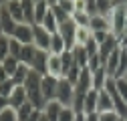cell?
I'll list each match as a JSON object with an SVG mask.
<instances>
[{"instance_id":"4fadbf2b","label":"cell","mask_w":127,"mask_h":121,"mask_svg":"<svg viewBox=\"0 0 127 121\" xmlns=\"http://www.w3.org/2000/svg\"><path fill=\"white\" fill-rule=\"evenodd\" d=\"M4 6H6V10L10 12V16L14 18L16 24H22V22H24V10H22L20 0H6Z\"/></svg>"},{"instance_id":"ee69618b","label":"cell","mask_w":127,"mask_h":121,"mask_svg":"<svg viewBox=\"0 0 127 121\" xmlns=\"http://www.w3.org/2000/svg\"><path fill=\"white\" fill-rule=\"evenodd\" d=\"M119 113L115 111H107V113H99V121H119Z\"/></svg>"},{"instance_id":"7dc6e473","label":"cell","mask_w":127,"mask_h":121,"mask_svg":"<svg viewBox=\"0 0 127 121\" xmlns=\"http://www.w3.org/2000/svg\"><path fill=\"white\" fill-rule=\"evenodd\" d=\"M40 115H42V111H40V109H34L32 113H30V117H28L26 121H40Z\"/></svg>"},{"instance_id":"d4e9b609","label":"cell","mask_w":127,"mask_h":121,"mask_svg":"<svg viewBox=\"0 0 127 121\" xmlns=\"http://www.w3.org/2000/svg\"><path fill=\"white\" fill-rule=\"evenodd\" d=\"M49 2L46 0H40V2H34V24H42L46 12H49Z\"/></svg>"},{"instance_id":"484cf974","label":"cell","mask_w":127,"mask_h":121,"mask_svg":"<svg viewBox=\"0 0 127 121\" xmlns=\"http://www.w3.org/2000/svg\"><path fill=\"white\" fill-rule=\"evenodd\" d=\"M34 53H36L34 44H22V51H20L18 60H20L22 65H28L30 67V63H32V59H34Z\"/></svg>"},{"instance_id":"30bf717a","label":"cell","mask_w":127,"mask_h":121,"mask_svg":"<svg viewBox=\"0 0 127 121\" xmlns=\"http://www.w3.org/2000/svg\"><path fill=\"white\" fill-rule=\"evenodd\" d=\"M121 53H123V49L119 47V49H115L113 53H111V57L105 60V65H103V69H105V73L109 75V77H113L115 79V73H117V69H119V60H121Z\"/></svg>"},{"instance_id":"91938a15","label":"cell","mask_w":127,"mask_h":121,"mask_svg":"<svg viewBox=\"0 0 127 121\" xmlns=\"http://www.w3.org/2000/svg\"><path fill=\"white\" fill-rule=\"evenodd\" d=\"M119 121H125V119H123V117H121V119H119Z\"/></svg>"},{"instance_id":"be15d7a7","label":"cell","mask_w":127,"mask_h":121,"mask_svg":"<svg viewBox=\"0 0 127 121\" xmlns=\"http://www.w3.org/2000/svg\"><path fill=\"white\" fill-rule=\"evenodd\" d=\"M123 119H125V121H127V117H123Z\"/></svg>"},{"instance_id":"e0dca14e","label":"cell","mask_w":127,"mask_h":121,"mask_svg":"<svg viewBox=\"0 0 127 121\" xmlns=\"http://www.w3.org/2000/svg\"><path fill=\"white\" fill-rule=\"evenodd\" d=\"M107 111H115L113 109V101L107 91H99V99H97V113H107Z\"/></svg>"},{"instance_id":"74e56055","label":"cell","mask_w":127,"mask_h":121,"mask_svg":"<svg viewBox=\"0 0 127 121\" xmlns=\"http://www.w3.org/2000/svg\"><path fill=\"white\" fill-rule=\"evenodd\" d=\"M51 10H53V14H55V18L59 20V24H63V22H67L71 16H69V14L65 12V10H63L61 6H51Z\"/></svg>"},{"instance_id":"b9f144b4","label":"cell","mask_w":127,"mask_h":121,"mask_svg":"<svg viewBox=\"0 0 127 121\" xmlns=\"http://www.w3.org/2000/svg\"><path fill=\"white\" fill-rule=\"evenodd\" d=\"M75 111H73V107H63V111H61V115H59V121H75Z\"/></svg>"},{"instance_id":"836d02e7","label":"cell","mask_w":127,"mask_h":121,"mask_svg":"<svg viewBox=\"0 0 127 121\" xmlns=\"http://www.w3.org/2000/svg\"><path fill=\"white\" fill-rule=\"evenodd\" d=\"M14 87H16V85L12 83V79H8V81H4V83H0V95L8 99V97L12 95V91H14Z\"/></svg>"},{"instance_id":"d6986e66","label":"cell","mask_w":127,"mask_h":121,"mask_svg":"<svg viewBox=\"0 0 127 121\" xmlns=\"http://www.w3.org/2000/svg\"><path fill=\"white\" fill-rule=\"evenodd\" d=\"M28 75H30V67L20 63V65H18V69L14 71V75H12L10 79H12V83L16 85V87H22V85L26 83V79H28Z\"/></svg>"},{"instance_id":"c3c4849f","label":"cell","mask_w":127,"mask_h":121,"mask_svg":"<svg viewBox=\"0 0 127 121\" xmlns=\"http://www.w3.org/2000/svg\"><path fill=\"white\" fill-rule=\"evenodd\" d=\"M10 77H8V73H6V69L2 67V63H0V83H4V81H8Z\"/></svg>"},{"instance_id":"f1b7e54d","label":"cell","mask_w":127,"mask_h":121,"mask_svg":"<svg viewBox=\"0 0 127 121\" xmlns=\"http://www.w3.org/2000/svg\"><path fill=\"white\" fill-rule=\"evenodd\" d=\"M18 59H14V57H6L4 60H2V67L6 69V73H8V77H12V75H14V71H16L18 69Z\"/></svg>"},{"instance_id":"9f6ffc18","label":"cell","mask_w":127,"mask_h":121,"mask_svg":"<svg viewBox=\"0 0 127 121\" xmlns=\"http://www.w3.org/2000/svg\"><path fill=\"white\" fill-rule=\"evenodd\" d=\"M40 121H49V119H46V117H44V113L40 115Z\"/></svg>"},{"instance_id":"7402d4cb","label":"cell","mask_w":127,"mask_h":121,"mask_svg":"<svg viewBox=\"0 0 127 121\" xmlns=\"http://www.w3.org/2000/svg\"><path fill=\"white\" fill-rule=\"evenodd\" d=\"M91 77H93V89H95V91H103V89H105V83H107V79H109V75L105 73L103 67H101L99 71L91 73Z\"/></svg>"},{"instance_id":"7bdbcfd3","label":"cell","mask_w":127,"mask_h":121,"mask_svg":"<svg viewBox=\"0 0 127 121\" xmlns=\"http://www.w3.org/2000/svg\"><path fill=\"white\" fill-rule=\"evenodd\" d=\"M83 49L87 51V55H89V57H93V55H97V53H99V44H97V42H95V38L91 36V40H89V42L85 44V47H83Z\"/></svg>"},{"instance_id":"680465c9","label":"cell","mask_w":127,"mask_h":121,"mask_svg":"<svg viewBox=\"0 0 127 121\" xmlns=\"http://www.w3.org/2000/svg\"><path fill=\"white\" fill-rule=\"evenodd\" d=\"M123 51H125V53H127V44H125V47H123Z\"/></svg>"},{"instance_id":"ffe728a7","label":"cell","mask_w":127,"mask_h":121,"mask_svg":"<svg viewBox=\"0 0 127 121\" xmlns=\"http://www.w3.org/2000/svg\"><path fill=\"white\" fill-rule=\"evenodd\" d=\"M65 51H69L67 44H65V40H63V36H61L59 32H55V34L51 36V49H49V53H51V55H63Z\"/></svg>"},{"instance_id":"9a60e30c","label":"cell","mask_w":127,"mask_h":121,"mask_svg":"<svg viewBox=\"0 0 127 121\" xmlns=\"http://www.w3.org/2000/svg\"><path fill=\"white\" fill-rule=\"evenodd\" d=\"M8 101H10V107H12V109H20L24 103H28V97H26L24 87H14V91H12V95L8 97Z\"/></svg>"},{"instance_id":"d590c367","label":"cell","mask_w":127,"mask_h":121,"mask_svg":"<svg viewBox=\"0 0 127 121\" xmlns=\"http://www.w3.org/2000/svg\"><path fill=\"white\" fill-rule=\"evenodd\" d=\"M8 44H10V57L18 59V57H20V51H22V44H20V42H18L16 38H12V36H10ZM18 63H20V60H18Z\"/></svg>"},{"instance_id":"bcb514c9","label":"cell","mask_w":127,"mask_h":121,"mask_svg":"<svg viewBox=\"0 0 127 121\" xmlns=\"http://www.w3.org/2000/svg\"><path fill=\"white\" fill-rule=\"evenodd\" d=\"M111 32H103V30H97V32H93V38H95V42L97 44H103L105 40H107V36H109Z\"/></svg>"},{"instance_id":"f907efd6","label":"cell","mask_w":127,"mask_h":121,"mask_svg":"<svg viewBox=\"0 0 127 121\" xmlns=\"http://www.w3.org/2000/svg\"><path fill=\"white\" fill-rule=\"evenodd\" d=\"M115 6H127V0H111V8Z\"/></svg>"},{"instance_id":"3957f363","label":"cell","mask_w":127,"mask_h":121,"mask_svg":"<svg viewBox=\"0 0 127 121\" xmlns=\"http://www.w3.org/2000/svg\"><path fill=\"white\" fill-rule=\"evenodd\" d=\"M75 99V85L69 83L67 79H59V89H57V99L63 107H71Z\"/></svg>"},{"instance_id":"cb8c5ba5","label":"cell","mask_w":127,"mask_h":121,"mask_svg":"<svg viewBox=\"0 0 127 121\" xmlns=\"http://www.w3.org/2000/svg\"><path fill=\"white\" fill-rule=\"evenodd\" d=\"M97 99H99V91L91 89L85 95V113H97Z\"/></svg>"},{"instance_id":"94428289","label":"cell","mask_w":127,"mask_h":121,"mask_svg":"<svg viewBox=\"0 0 127 121\" xmlns=\"http://www.w3.org/2000/svg\"><path fill=\"white\" fill-rule=\"evenodd\" d=\"M34 2H40V0H34Z\"/></svg>"},{"instance_id":"7c38bea8","label":"cell","mask_w":127,"mask_h":121,"mask_svg":"<svg viewBox=\"0 0 127 121\" xmlns=\"http://www.w3.org/2000/svg\"><path fill=\"white\" fill-rule=\"evenodd\" d=\"M46 75L61 79L63 77V60L61 55H49V63H46Z\"/></svg>"},{"instance_id":"52a82bcc","label":"cell","mask_w":127,"mask_h":121,"mask_svg":"<svg viewBox=\"0 0 127 121\" xmlns=\"http://www.w3.org/2000/svg\"><path fill=\"white\" fill-rule=\"evenodd\" d=\"M119 47H121V44H119V38H117L115 34H109L107 40H105L103 44H99V53H97V55H99V59H101V63L105 65V60L111 57V53H113L115 49H119Z\"/></svg>"},{"instance_id":"6da1fadb","label":"cell","mask_w":127,"mask_h":121,"mask_svg":"<svg viewBox=\"0 0 127 121\" xmlns=\"http://www.w3.org/2000/svg\"><path fill=\"white\" fill-rule=\"evenodd\" d=\"M40 83H42V75L30 71L28 79H26V83H24L22 87H24V91H26L28 103L32 105L34 109H40V111H42L44 105H46V101H44V97H42V87H40Z\"/></svg>"},{"instance_id":"d6a6232c","label":"cell","mask_w":127,"mask_h":121,"mask_svg":"<svg viewBox=\"0 0 127 121\" xmlns=\"http://www.w3.org/2000/svg\"><path fill=\"white\" fill-rule=\"evenodd\" d=\"M125 75H127V53L123 51L121 53V60H119V69L115 73V79H123Z\"/></svg>"},{"instance_id":"f546056e","label":"cell","mask_w":127,"mask_h":121,"mask_svg":"<svg viewBox=\"0 0 127 121\" xmlns=\"http://www.w3.org/2000/svg\"><path fill=\"white\" fill-rule=\"evenodd\" d=\"M8 40H10V36H6V34L0 36V63H2L6 57H10V44H8Z\"/></svg>"},{"instance_id":"8992f818","label":"cell","mask_w":127,"mask_h":121,"mask_svg":"<svg viewBox=\"0 0 127 121\" xmlns=\"http://www.w3.org/2000/svg\"><path fill=\"white\" fill-rule=\"evenodd\" d=\"M40 87H42V97H44V101H46V103L57 99V89H59V79H57V77L44 75Z\"/></svg>"},{"instance_id":"7a4b0ae2","label":"cell","mask_w":127,"mask_h":121,"mask_svg":"<svg viewBox=\"0 0 127 121\" xmlns=\"http://www.w3.org/2000/svg\"><path fill=\"white\" fill-rule=\"evenodd\" d=\"M109 24H111V34L121 38L127 32V6H115L107 14Z\"/></svg>"},{"instance_id":"ba28073f","label":"cell","mask_w":127,"mask_h":121,"mask_svg":"<svg viewBox=\"0 0 127 121\" xmlns=\"http://www.w3.org/2000/svg\"><path fill=\"white\" fill-rule=\"evenodd\" d=\"M32 26L34 24H16V28H14L12 32V38H16L20 44H32Z\"/></svg>"},{"instance_id":"8fae6325","label":"cell","mask_w":127,"mask_h":121,"mask_svg":"<svg viewBox=\"0 0 127 121\" xmlns=\"http://www.w3.org/2000/svg\"><path fill=\"white\" fill-rule=\"evenodd\" d=\"M91 89H93V77H91V73L87 69H83L81 75H79V81L75 83V91L81 93V95H87Z\"/></svg>"},{"instance_id":"5b68a950","label":"cell","mask_w":127,"mask_h":121,"mask_svg":"<svg viewBox=\"0 0 127 121\" xmlns=\"http://www.w3.org/2000/svg\"><path fill=\"white\" fill-rule=\"evenodd\" d=\"M59 34L63 36V40H65L67 49L73 51L75 49V34H77V24L73 22V18H69L67 22L59 24Z\"/></svg>"},{"instance_id":"6125c7cd","label":"cell","mask_w":127,"mask_h":121,"mask_svg":"<svg viewBox=\"0 0 127 121\" xmlns=\"http://www.w3.org/2000/svg\"><path fill=\"white\" fill-rule=\"evenodd\" d=\"M123 79H127V75H125V77H123Z\"/></svg>"},{"instance_id":"277c9868","label":"cell","mask_w":127,"mask_h":121,"mask_svg":"<svg viewBox=\"0 0 127 121\" xmlns=\"http://www.w3.org/2000/svg\"><path fill=\"white\" fill-rule=\"evenodd\" d=\"M51 36L53 34L42 24H34L32 26V44L38 51H46V53H49V49H51Z\"/></svg>"},{"instance_id":"5bb4252c","label":"cell","mask_w":127,"mask_h":121,"mask_svg":"<svg viewBox=\"0 0 127 121\" xmlns=\"http://www.w3.org/2000/svg\"><path fill=\"white\" fill-rule=\"evenodd\" d=\"M89 28L91 32H97V30H103V32H111V24L107 16H101V14H95L89 20Z\"/></svg>"},{"instance_id":"f6af8a7d","label":"cell","mask_w":127,"mask_h":121,"mask_svg":"<svg viewBox=\"0 0 127 121\" xmlns=\"http://www.w3.org/2000/svg\"><path fill=\"white\" fill-rule=\"evenodd\" d=\"M85 12L89 16H95L97 14V2L95 0H85Z\"/></svg>"},{"instance_id":"681fc988","label":"cell","mask_w":127,"mask_h":121,"mask_svg":"<svg viewBox=\"0 0 127 121\" xmlns=\"http://www.w3.org/2000/svg\"><path fill=\"white\" fill-rule=\"evenodd\" d=\"M8 107H10V101H8L6 97L0 95V111H4V109H8Z\"/></svg>"},{"instance_id":"4dcf8cb0","label":"cell","mask_w":127,"mask_h":121,"mask_svg":"<svg viewBox=\"0 0 127 121\" xmlns=\"http://www.w3.org/2000/svg\"><path fill=\"white\" fill-rule=\"evenodd\" d=\"M71 18H73V22H75L77 26H87V28H89V20H91V16H89L87 12H79V10H77Z\"/></svg>"},{"instance_id":"60d3db41","label":"cell","mask_w":127,"mask_h":121,"mask_svg":"<svg viewBox=\"0 0 127 121\" xmlns=\"http://www.w3.org/2000/svg\"><path fill=\"white\" fill-rule=\"evenodd\" d=\"M55 6H61L63 10L69 14V16H73V14H75V0H61V2L55 4Z\"/></svg>"},{"instance_id":"db71d44e","label":"cell","mask_w":127,"mask_h":121,"mask_svg":"<svg viewBox=\"0 0 127 121\" xmlns=\"http://www.w3.org/2000/svg\"><path fill=\"white\" fill-rule=\"evenodd\" d=\"M46 2H49V6H55V4H59L61 0H46Z\"/></svg>"},{"instance_id":"f5cc1de1","label":"cell","mask_w":127,"mask_h":121,"mask_svg":"<svg viewBox=\"0 0 127 121\" xmlns=\"http://www.w3.org/2000/svg\"><path fill=\"white\" fill-rule=\"evenodd\" d=\"M75 121H87V119H85V113H77V115H75Z\"/></svg>"},{"instance_id":"44dd1931","label":"cell","mask_w":127,"mask_h":121,"mask_svg":"<svg viewBox=\"0 0 127 121\" xmlns=\"http://www.w3.org/2000/svg\"><path fill=\"white\" fill-rule=\"evenodd\" d=\"M93 32H91V28L87 26H77V34H75V47H85V44L91 40Z\"/></svg>"},{"instance_id":"83f0119b","label":"cell","mask_w":127,"mask_h":121,"mask_svg":"<svg viewBox=\"0 0 127 121\" xmlns=\"http://www.w3.org/2000/svg\"><path fill=\"white\" fill-rule=\"evenodd\" d=\"M42 26L49 30L51 34L59 32V20L55 18V14H53V10H51V8H49V12H46V16H44V20H42Z\"/></svg>"},{"instance_id":"816d5d0a","label":"cell","mask_w":127,"mask_h":121,"mask_svg":"<svg viewBox=\"0 0 127 121\" xmlns=\"http://www.w3.org/2000/svg\"><path fill=\"white\" fill-rule=\"evenodd\" d=\"M87 121H99V113H85Z\"/></svg>"},{"instance_id":"4316f807","label":"cell","mask_w":127,"mask_h":121,"mask_svg":"<svg viewBox=\"0 0 127 121\" xmlns=\"http://www.w3.org/2000/svg\"><path fill=\"white\" fill-rule=\"evenodd\" d=\"M22 10H24V22L34 24V0H20Z\"/></svg>"},{"instance_id":"ac0fdd59","label":"cell","mask_w":127,"mask_h":121,"mask_svg":"<svg viewBox=\"0 0 127 121\" xmlns=\"http://www.w3.org/2000/svg\"><path fill=\"white\" fill-rule=\"evenodd\" d=\"M61 111H63V105H61L59 101H49V103L44 105V109H42L44 117L49 119V121H59Z\"/></svg>"},{"instance_id":"ab89813d","label":"cell","mask_w":127,"mask_h":121,"mask_svg":"<svg viewBox=\"0 0 127 121\" xmlns=\"http://www.w3.org/2000/svg\"><path fill=\"white\" fill-rule=\"evenodd\" d=\"M0 121H18V117H16V109L8 107V109H4V111H0Z\"/></svg>"},{"instance_id":"f35d334b","label":"cell","mask_w":127,"mask_h":121,"mask_svg":"<svg viewBox=\"0 0 127 121\" xmlns=\"http://www.w3.org/2000/svg\"><path fill=\"white\" fill-rule=\"evenodd\" d=\"M115 87H117V93L121 95V99L127 103V79H115Z\"/></svg>"},{"instance_id":"603a6c76","label":"cell","mask_w":127,"mask_h":121,"mask_svg":"<svg viewBox=\"0 0 127 121\" xmlns=\"http://www.w3.org/2000/svg\"><path fill=\"white\" fill-rule=\"evenodd\" d=\"M73 59H75V65H77L79 69H87V65H89V55H87V51H85L83 47H75V49H73Z\"/></svg>"},{"instance_id":"9c48e42d","label":"cell","mask_w":127,"mask_h":121,"mask_svg":"<svg viewBox=\"0 0 127 121\" xmlns=\"http://www.w3.org/2000/svg\"><path fill=\"white\" fill-rule=\"evenodd\" d=\"M49 55L51 53H46V51H38L34 53V59H32V63H30V71H34L38 75H46V63H49Z\"/></svg>"},{"instance_id":"11a10c76","label":"cell","mask_w":127,"mask_h":121,"mask_svg":"<svg viewBox=\"0 0 127 121\" xmlns=\"http://www.w3.org/2000/svg\"><path fill=\"white\" fill-rule=\"evenodd\" d=\"M0 8H2V6H0ZM4 32H2V20H0V36H2Z\"/></svg>"},{"instance_id":"1f68e13d","label":"cell","mask_w":127,"mask_h":121,"mask_svg":"<svg viewBox=\"0 0 127 121\" xmlns=\"http://www.w3.org/2000/svg\"><path fill=\"white\" fill-rule=\"evenodd\" d=\"M34 111V107L30 103H24L20 109H16V117H18V121H26L28 117H30V113Z\"/></svg>"},{"instance_id":"8d00e7d4","label":"cell","mask_w":127,"mask_h":121,"mask_svg":"<svg viewBox=\"0 0 127 121\" xmlns=\"http://www.w3.org/2000/svg\"><path fill=\"white\" fill-rule=\"evenodd\" d=\"M101 67H103V63H101L99 55H93V57H89V65H87V71H89V73H95V71H99Z\"/></svg>"},{"instance_id":"6f0895ef","label":"cell","mask_w":127,"mask_h":121,"mask_svg":"<svg viewBox=\"0 0 127 121\" xmlns=\"http://www.w3.org/2000/svg\"><path fill=\"white\" fill-rule=\"evenodd\" d=\"M6 4V0H0V6H4Z\"/></svg>"},{"instance_id":"2e32d148","label":"cell","mask_w":127,"mask_h":121,"mask_svg":"<svg viewBox=\"0 0 127 121\" xmlns=\"http://www.w3.org/2000/svg\"><path fill=\"white\" fill-rule=\"evenodd\" d=\"M0 20H2V32L6 36H12L14 28H16V22H14V18L10 16V12L6 10V6L0 8Z\"/></svg>"},{"instance_id":"e575fe53","label":"cell","mask_w":127,"mask_h":121,"mask_svg":"<svg viewBox=\"0 0 127 121\" xmlns=\"http://www.w3.org/2000/svg\"><path fill=\"white\" fill-rule=\"evenodd\" d=\"M95 2H97V14L107 16L111 12V0H95Z\"/></svg>"}]
</instances>
